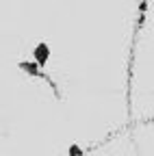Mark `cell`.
Returning a JSON list of instances; mask_svg holds the SVG:
<instances>
[{"label": "cell", "instance_id": "6da1fadb", "mask_svg": "<svg viewBox=\"0 0 154 156\" xmlns=\"http://www.w3.org/2000/svg\"><path fill=\"white\" fill-rule=\"evenodd\" d=\"M48 58H50V48H48V44H37V48H35V63L46 65Z\"/></svg>", "mask_w": 154, "mask_h": 156}]
</instances>
